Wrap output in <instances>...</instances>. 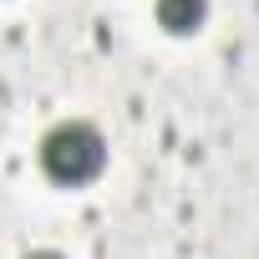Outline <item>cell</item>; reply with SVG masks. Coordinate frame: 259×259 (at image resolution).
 I'll list each match as a JSON object with an SVG mask.
<instances>
[{
  "mask_svg": "<svg viewBox=\"0 0 259 259\" xmlns=\"http://www.w3.org/2000/svg\"><path fill=\"white\" fill-rule=\"evenodd\" d=\"M36 158H41V173H46L51 183H61V188H81V183H92V178L107 168V138L97 133L92 122L66 117V122H56L51 133L41 138Z\"/></svg>",
  "mask_w": 259,
  "mask_h": 259,
  "instance_id": "obj_1",
  "label": "cell"
},
{
  "mask_svg": "<svg viewBox=\"0 0 259 259\" xmlns=\"http://www.w3.org/2000/svg\"><path fill=\"white\" fill-rule=\"evenodd\" d=\"M208 21V0H158V26L168 36H193Z\"/></svg>",
  "mask_w": 259,
  "mask_h": 259,
  "instance_id": "obj_2",
  "label": "cell"
},
{
  "mask_svg": "<svg viewBox=\"0 0 259 259\" xmlns=\"http://www.w3.org/2000/svg\"><path fill=\"white\" fill-rule=\"evenodd\" d=\"M21 259H61L56 249H31V254H21Z\"/></svg>",
  "mask_w": 259,
  "mask_h": 259,
  "instance_id": "obj_3",
  "label": "cell"
}]
</instances>
